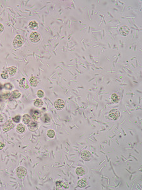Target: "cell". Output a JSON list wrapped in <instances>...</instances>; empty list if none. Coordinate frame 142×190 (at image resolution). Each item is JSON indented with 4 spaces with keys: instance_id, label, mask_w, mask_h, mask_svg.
Returning <instances> with one entry per match:
<instances>
[{
    "instance_id": "1f68e13d",
    "label": "cell",
    "mask_w": 142,
    "mask_h": 190,
    "mask_svg": "<svg viewBox=\"0 0 142 190\" xmlns=\"http://www.w3.org/2000/svg\"><path fill=\"white\" fill-rule=\"evenodd\" d=\"M3 30H4L3 25L1 23H0V33H1V32L3 31Z\"/></svg>"
},
{
    "instance_id": "4fadbf2b",
    "label": "cell",
    "mask_w": 142,
    "mask_h": 190,
    "mask_svg": "<svg viewBox=\"0 0 142 190\" xmlns=\"http://www.w3.org/2000/svg\"><path fill=\"white\" fill-rule=\"evenodd\" d=\"M28 128L31 131H35L38 128V124L36 122H34V121L31 122L30 124L28 125Z\"/></svg>"
},
{
    "instance_id": "d4e9b609",
    "label": "cell",
    "mask_w": 142,
    "mask_h": 190,
    "mask_svg": "<svg viewBox=\"0 0 142 190\" xmlns=\"http://www.w3.org/2000/svg\"><path fill=\"white\" fill-rule=\"evenodd\" d=\"M4 87L5 88V89H6V90H11V89H13V86H12V85H11V83H5V84L4 85Z\"/></svg>"
},
{
    "instance_id": "6da1fadb",
    "label": "cell",
    "mask_w": 142,
    "mask_h": 190,
    "mask_svg": "<svg viewBox=\"0 0 142 190\" xmlns=\"http://www.w3.org/2000/svg\"><path fill=\"white\" fill-rule=\"evenodd\" d=\"M23 43H24V39L22 36L20 35H17L13 39V45L15 48H18L22 47Z\"/></svg>"
},
{
    "instance_id": "ac0fdd59",
    "label": "cell",
    "mask_w": 142,
    "mask_h": 190,
    "mask_svg": "<svg viewBox=\"0 0 142 190\" xmlns=\"http://www.w3.org/2000/svg\"><path fill=\"white\" fill-rule=\"evenodd\" d=\"M21 96V93L19 92L18 90H15L13 91L11 94V97L14 99H18L19 97H20Z\"/></svg>"
},
{
    "instance_id": "2e32d148",
    "label": "cell",
    "mask_w": 142,
    "mask_h": 190,
    "mask_svg": "<svg viewBox=\"0 0 142 190\" xmlns=\"http://www.w3.org/2000/svg\"><path fill=\"white\" fill-rule=\"evenodd\" d=\"M30 121H31V118H30L29 115L27 114L23 115L22 118V121L24 124H28L30 122Z\"/></svg>"
},
{
    "instance_id": "d6a6232c",
    "label": "cell",
    "mask_w": 142,
    "mask_h": 190,
    "mask_svg": "<svg viewBox=\"0 0 142 190\" xmlns=\"http://www.w3.org/2000/svg\"><path fill=\"white\" fill-rule=\"evenodd\" d=\"M3 117L0 114V122H2L3 121Z\"/></svg>"
},
{
    "instance_id": "44dd1931",
    "label": "cell",
    "mask_w": 142,
    "mask_h": 190,
    "mask_svg": "<svg viewBox=\"0 0 142 190\" xmlns=\"http://www.w3.org/2000/svg\"><path fill=\"white\" fill-rule=\"evenodd\" d=\"M111 99L112 100L115 102V103H118L120 100V98H119V95L116 94H113L111 95Z\"/></svg>"
},
{
    "instance_id": "d6986e66",
    "label": "cell",
    "mask_w": 142,
    "mask_h": 190,
    "mask_svg": "<svg viewBox=\"0 0 142 190\" xmlns=\"http://www.w3.org/2000/svg\"><path fill=\"white\" fill-rule=\"evenodd\" d=\"M25 126L22 124H19L17 126V131L20 133H23L25 131Z\"/></svg>"
},
{
    "instance_id": "3957f363",
    "label": "cell",
    "mask_w": 142,
    "mask_h": 190,
    "mask_svg": "<svg viewBox=\"0 0 142 190\" xmlns=\"http://www.w3.org/2000/svg\"><path fill=\"white\" fill-rule=\"evenodd\" d=\"M40 35L39 32H32L30 35V41L34 42V43H36V42H37L40 41Z\"/></svg>"
},
{
    "instance_id": "f1b7e54d",
    "label": "cell",
    "mask_w": 142,
    "mask_h": 190,
    "mask_svg": "<svg viewBox=\"0 0 142 190\" xmlns=\"http://www.w3.org/2000/svg\"><path fill=\"white\" fill-rule=\"evenodd\" d=\"M44 121L46 122H50V121H51V118L48 116L47 114H45L44 115Z\"/></svg>"
},
{
    "instance_id": "83f0119b",
    "label": "cell",
    "mask_w": 142,
    "mask_h": 190,
    "mask_svg": "<svg viewBox=\"0 0 142 190\" xmlns=\"http://www.w3.org/2000/svg\"><path fill=\"white\" fill-rule=\"evenodd\" d=\"M1 76V78L3 79H7L8 78V75L7 73L5 72V70L3 71V72L2 73Z\"/></svg>"
},
{
    "instance_id": "9c48e42d",
    "label": "cell",
    "mask_w": 142,
    "mask_h": 190,
    "mask_svg": "<svg viewBox=\"0 0 142 190\" xmlns=\"http://www.w3.org/2000/svg\"><path fill=\"white\" fill-rule=\"evenodd\" d=\"M120 34L123 36H127L129 32V28L127 26H122L120 28Z\"/></svg>"
},
{
    "instance_id": "277c9868",
    "label": "cell",
    "mask_w": 142,
    "mask_h": 190,
    "mask_svg": "<svg viewBox=\"0 0 142 190\" xmlns=\"http://www.w3.org/2000/svg\"><path fill=\"white\" fill-rule=\"evenodd\" d=\"M109 116L110 118H111L114 121H116L117 119H118V118L120 116V113L117 109H113L109 112Z\"/></svg>"
},
{
    "instance_id": "484cf974",
    "label": "cell",
    "mask_w": 142,
    "mask_h": 190,
    "mask_svg": "<svg viewBox=\"0 0 142 190\" xmlns=\"http://www.w3.org/2000/svg\"><path fill=\"white\" fill-rule=\"evenodd\" d=\"M37 95L38 96V97L42 98L44 96V92L42 90H38L37 92Z\"/></svg>"
},
{
    "instance_id": "5b68a950",
    "label": "cell",
    "mask_w": 142,
    "mask_h": 190,
    "mask_svg": "<svg viewBox=\"0 0 142 190\" xmlns=\"http://www.w3.org/2000/svg\"><path fill=\"white\" fill-rule=\"evenodd\" d=\"M13 128H14V124L12 122V121L8 120L3 125V130L4 131L7 132L10 131Z\"/></svg>"
},
{
    "instance_id": "7402d4cb",
    "label": "cell",
    "mask_w": 142,
    "mask_h": 190,
    "mask_svg": "<svg viewBox=\"0 0 142 190\" xmlns=\"http://www.w3.org/2000/svg\"><path fill=\"white\" fill-rule=\"evenodd\" d=\"M38 27V23L36 21H31L30 23H29V27L31 28H37Z\"/></svg>"
},
{
    "instance_id": "f546056e",
    "label": "cell",
    "mask_w": 142,
    "mask_h": 190,
    "mask_svg": "<svg viewBox=\"0 0 142 190\" xmlns=\"http://www.w3.org/2000/svg\"><path fill=\"white\" fill-rule=\"evenodd\" d=\"M62 186L64 189H68L70 188V185H69V183L68 182H64V183H63Z\"/></svg>"
},
{
    "instance_id": "836d02e7",
    "label": "cell",
    "mask_w": 142,
    "mask_h": 190,
    "mask_svg": "<svg viewBox=\"0 0 142 190\" xmlns=\"http://www.w3.org/2000/svg\"><path fill=\"white\" fill-rule=\"evenodd\" d=\"M3 88V84L1 83H0V91Z\"/></svg>"
},
{
    "instance_id": "603a6c76",
    "label": "cell",
    "mask_w": 142,
    "mask_h": 190,
    "mask_svg": "<svg viewBox=\"0 0 142 190\" xmlns=\"http://www.w3.org/2000/svg\"><path fill=\"white\" fill-rule=\"evenodd\" d=\"M47 135L50 138H53L55 136V132L53 130H49L47 133Z\"/></svg>"
},
{
    "instance_id": "ffe728a7",
    "label": "cell",
    "mask_w": 142,
    "mask_h": 190,
    "mask_svg": "<svg viewBox=\"0 0 142 190\" xmlns=\"http://www.w3.org/2000/svg\"><path fill=\"white\" fill-rule=\"evenodd\" d=\"M43 101L41 99H36V100L34 101V105L36 106V107H41L42 105H43Z\"/></svg>"
},
{
    "instance_id": "8992f818",
    "label": "cell",
    "mask_w": 142,
    "mask_h": 190,
    "mask_svg": "<svg viewBox=\"0 0 142 190\" xmlns=\"http://www.w3.org/2000/svg\"><path fill=\"white\" fill-rule=\"evenodd\" d=\"M54 106L58 110H61L65 106V102L62 99H59L54 102Z\"/></svg>"
},
{
    "instance_id": "4dcf8cb0",
    "label": "cell",
    "mask_w": 142,
    "mask_h": 190,
    "mask_svg": "<svg viewBox=\"0 0 142 190\" xmlns=\"http://www.w3.org/2000/svg\"><path fill=\"white\" fill-rule=\"evenodd\" d=\"M5 147V143H4L3 141H0V150L3 149Z\"/></svg>"
},
{
    "instance_id": "cb8c5ba5",
    "label": "cell",
    "mask_w": 142,
    "mask_h": 190,
    "mask_svg": "<svg viewBox=\"0 0 142 190\" xmlns=\"http://www.w3.org/2000/svg\"><path fill=\"white\" fill-rule=\"evenodd\" d=\"M62 185H63V182L61 181H57L56 183V189L58 190H61V188L62 187Z\"/></svg>"
},
{
    "instance_id": "4316f807",
    "label": "cell",
    "mask_w": 142,
    "mask_h": 190,
    "mask_svg": "<svg viewBox=\"0 0 142 190\" xmlns=\"http://www.w3.org/2000/svg\"><path fill=\"white\" fill-rule=\"evenodd\" d=\"M20 119H21V117L20 116H19V115H17V116H16L15 117H14V118H13V119H12V120L14 121V122H18L20 121Z\"/></svg>"
},
{
    "instance_id": "7c38bea8",
    "label": "cell",
    "mask_w": 142,
    "mask_h": 190,
    "mask_svg": "<svg viewBox=\"0 0 142 190\" xmlns=\"http://www.w3.org/2000/svg\"><path fill=\"white\" fill-rule=\"evenodd\" d=\"M19 85H20V87L24 89H27L29 87L28 83L26 81V79L25 78H23L22 79L20 80V81L19 82Z\"/></svg>"
},
{
    "instance_id": "ba28073f",
    "label": "cell",
    "mask_w": 142,
    "mask_h": 190,
    "mask_svg": "<svg viewBox=\"0 0 142 190\" xmlns=\"http://www.w3.org/2000/svg\"><path fill=\"white\" fill-rule=\"evenodd\" d=\"M31 116L34 120H37L41 116V113L39 110H33L31 111Z\"/></svg>"
},
{
    "instance_id": "5bb4252c",
    "label": "cell",
    "mask_w": 142,
    "mask_h": 190,
    "mask_svg": "<svg viewBox=\"0 0 142 190\" xmlns=\"http://www.w3.org/2000/svg\"><path fill=\"white\" fill-rule=\"evenodd\" d=\"M87 185H88V181H87V179H85V178L80 179L78 182V186L80 188H85V186H87Z\"/></svg>"
},
{
    "instance_id": "8fae6325",
    "label": "cell",
    "mask_w": 142,
    "mask_h": 190,
    "mask_svg": "<svg viewBox=\"0 0 142 190\" xmlns=\"http://www.w3.org/2000/svg\"><path fill=\"white\" fill-rule=\"evenodd\" d=\"M5 72L7 73L8 75L13 76L15 75V73H16V72H17V68H15V67H14V66H11V67H9V68H7V69L5 70Z\"/></svg>"
},
{
    "instance_id": "9a60e30c",
    "label": "cell",
    "mask_w": 142,
    "mask_h": 190,
    "mask_svg": "<svg viewBox=\"0 0 142 190\" xmlns=\"http://www.w3.org/2000/svg\"><path fill=\"white\" fill-rule=\"evenodd\" d=\"M10 93L8 92H4L3 94L0 95V101H3L4 100H6L8 99H9L10 97Z\"/></svg>"
},
{
    "instance_id": "30bf717a",
    "label": "cell",
    "mask_w": 142,
    "mask_h": 190,
    "mask_svg": "<svg viewBox=\"0 0 142 190\" xmlns=\"http://www.w3.org/2000/svg\"><path fill=\"white\" fill-rule=\"evenodd\" d=\"M39 78L36 77H32L30 78V85L33 87H36L37 86L38 83H39Z\"/></svg>"
},
{
    "instance_id": "e0dca14e",
    "label": "cell",
    "mask_w": 142,
    "mask_h": 190,
    "mask_svg": "<svg viewBox=\"0 0 142 190\" xmlns=\"http://www.w3.org/2000/svg\"><path fill=\"white\" fill-rule=\"evenodd\" d=\"M76 174L78 176H83L85 174V170L83 167H78L76 169Z\"/></svg>"
},
{
    "instance_id": "52a82bcc",
    "label": "cell",
    "mask_w": 142,
    "mask_h": 190,
    "mask_svg": "<svg viewBox=\"0 0 142 190\" xmlns=\"http://www.w3.org/2000/svg\"><path fill=\"white\" fill-rule=\"evenodd\" d=\"M81 157L82 159H83L84 160H86V161H88V160L90 159L92 155H91V154L89 152V151L84 150L81 152Z\"/></svg>"
},
{
    "instance_id": "7a4b0ae2",
    "label": "cell",
    "mask_w": 142,
    "mask_h": 190,
    "mask_svg": "<svg viewBox=\"0 0 142 190\" xmlns=\"http://www.w3.org/2000/svg\"><path fill=\"white\" fill-rule=\"evenodd\" d=\"M16 174L18 176V178H23L25 176H26L27 174V170L23 167H18L17 169V172H16Z\"/></svg>"
}]
</instances>
